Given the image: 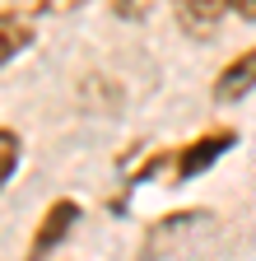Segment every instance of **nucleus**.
<instances>
[{
	"label": "nucleus",
	"instance_id": "obj_9",
	"mask_svg": "<svg viewBox=\"0 0 256 261\" xmlns=\"http://www.w3.org/2000/svg\"><path fill=\"white\" fill-rule=\"evenodd\" d=\"M238 19H256V0H229Z\"/></svg>",
	"mask_w": 256,
	"mask_h": 261
},
{
	"label": "nucleus",
	"instance_id": "obj_8",
	"mask_svg": "<svg viewBox=\"0 0 256 261\" xmlns=\"http://www.w3.org/2000/svg\"><path fill=\"white\" fill-rule=\"evenodd\" d=\"M14 5H23L28 14H61V10L79 5V0H14Z\"/></svg>",
	"mask_w": 256,
	"mask_h": 261
},
{
	"label": "nucleus",
	"instance_id": "obj_5",
	"mask_svg": "<svg viewBox=\"0 0 256 261\" xmlns=\"http://www.w3.org/2000/svg\"><path fill=\"white\" fill-rule=\"evenodd\" d=\"M251 89H256V47L238 51L219 70V80H214V103H242Z\"/></svg>",
	"mask_w": 256,
	"mask_h": 261
},
{
	"label": "nucleus",
	"instance_id": "obj_4",
	"mask_svg": "<svg viewBox=\"0 0 256 261\" xmlns=\"http://www.w3.org/2000/svg\"><path fill=\"white\" fill-rule=\"evenodd\" d=\"M233 14L229 0H173V19L191 38H214V28Z\"/></svg>",
	"mask_w": 256,
	"mask_h": 261
},
{
	"label": "nucleus",
	"instance_id": "obj_7",
	"mask_svg": "<svg viewBox=\"0 0 256 261\" xmlns=\"http://www.w3.org/2000/svg\"><path fill=\"white\" fill-rule=\"evenodd\" d=\"M154 10H158V0H112V14L126 19V23H140V19H149Z\"/></svg>",
	"mask_w": 256,
	"mask_h": 261
},
{
	"label": "nucleus",
	"instance_id": "obj_1",
	"mask_svg": "<svg viewBox=\"0 0 256 261\" xmlns=\"http://www.w3.org/2000/svg\"><path fill=\"white\" fill-rule=\"evenodd\" d=\"M79 201H70V196H61V201H51L47 210H42V219H38V228H33V238H28V256L23 261H47L61 243H66L70 233H75V224H79Z\"/></svg>",
	"mask_w": 256,
	"mask_h": 261
},
{
	"label": "nucleus",
	"instance_id": "obj_3",
	"mask_svg": "<svg viewBox=\"0 0 256 261\" xmlns=\"http://www.w3.org/2000/svg\"><path fill=\"white\" fill-rule=\"evenodd\" d=\"M233 140H238L233 130H210V136L182 145V149H177V159H173V187H177V182H186L191 173H205V168H210V163H214L223 149H229Z\"/></svg>",
	"mask_w": 256,
	"mask_h": 261
},
{
	"label": "nucleus",
	"instance_id": "obj_6",
	"mask_svg": "<svg viewBox=\"0 0 256 261\" xmlns=\"http://www.w3.org/2000/svg\"><path fill=\"white\" fill-rule=\"evenodd\" d=\"M19 159H23V140H19V130L0 126V187H5V182L19 173Z\"/></svg>",
	"mask_w": 256,
	"mask_h": 261
},
{
	"label": "nucleus",
	"instance_id": "obj_2",
	"mask_svg": "<svg viewBox=\"0 0 256 261\" xmlns=\"http://www.w3.org/2000/svg\"><path fill=\"white\" fill-rule=\"evenodd\" d=\"M33 42H38V14H28L23 5L10 0V5L0 10V65L19 61Z\"/></svg>",
	"mask_w": 256,
	"mask_h": 261
}]
</instances>
